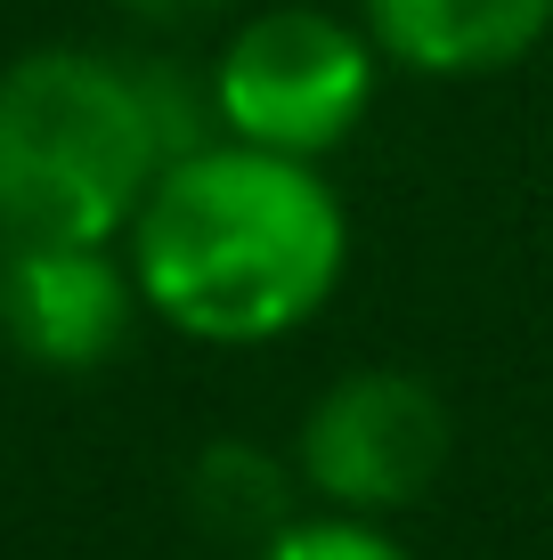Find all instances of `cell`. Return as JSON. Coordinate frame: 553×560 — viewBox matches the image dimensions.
<instances>
[{"label":"cell","mask_w":553,"mask_h":560,"mask_svg":"<svg viewBox=\"0 0 553 560\" xmlns=\"http://www.w3.org/2000/svg\"><path fill=\"white\" fill-rule=\"evenodd\" d=\"M123 260L147 317L212 350H253L334 301L350 220L318 163L212 139L155 171Z\"/></svg>","instance_id":"cell-1"},{"label":"cell","mask_w":553,"mask_h":560,"mask_svg":"<svg viewBox=\"0 0 553 560\" xmlns=\"http://www.w3.org/2000/svg\"><path fill=\"white\" fill-rule=\"evenodd\" d=\"M163 163L139 57L25 49L0 66V236L123 244Z\"/></svg>","instance_id":"cell-2"},{"label":"cell","mask_w":553,"mask_h":560,"mask_svg":"<svg viewBox=\"0 0 553 560\" xmlns=\"http://www.w3.org/2000/svg\"><path fill=\"white\" fill-rule=\"evenodd\" d=\"M383 49L367 25H342L326 9H261L228 33L212 57V114L220 139L318 163L367 122Z\"/></svg>","instance_id":"cell-3"},{"label":"cell","mask_w":553,"mask_h":560,"mask_svg":"<svg viewBox=\"0 0 553 560\" xmlns=\"http://www.w3.org/2000/svg\"><path fill=\"white\" fill-rule=\"evenodd\" d=\"M456 455V415L407 365H350L310 398L293 431V471L326 512L391 520L440 488Z\"/></svg>","instance_id":"cell-4"},{"label":"cell","mask_w":553,"mask_h":560,"mask_svg":"<svg viewBox=\"0 0 553 560\" xmlns=\"http://www.w3.org/2000/svg\"><path fill=\"white\" fill-rule=\"evenodd\" d=\"M139 325V284L114 244L0 236V350L49 374H99Z\"/></svg>","instance_id":"cell-5"},{"label":"cell","mask_w":553,"mask_h":560,"mask_svg":"<svg viewBox=\"0 0 553 560\" xmlns=\"http://www.w3.org/2000/svg\"><path fill=\"white\" fill-rule=\"evenodd\" d=\"M358 9H367V42L431 82L521 66L553 33V0H358Z\"/></svg>","instance_id":"cell-6"},{"label":"cell","mask_w":553,"mask_h":560,"mask_svg":"<svg viewBox=\"0 0 553 560\" xmlns=\"http://www.w3.org/2000/svg\"><path fill=\"white\" fill-rule=\"evenodd\" d=\"M187 504H196L204 536H220L237 552H261L269 536H285L301 520L293 512L301 471H293V455H269L253 439H212V447L187 463Z\"/></svg>","instance_id":"cell-7"},{"label":"cell","mask_w":553,"mask_h":560,"mask_svg":"<svg viewBox=\"0 0 553 560\" xmlns=\"http://www.w3.org/2000/svg\"><path fill=\"white\" fill-rule=\"evenodd\" d=\"M244 560H407V545L383 528V520H350V512H310L285 536H269Z\"/></svg>","instance_id":"cell-8"},{"label":"cell","mask_w":553,"mask_h":560,"mask_svg":"<svg viewBox=\"0 0 553 560\" xmlns=\"http://www.w3.org/2000/svg\"><path fill=\"white\" fill-rule=\"evenodd\" d=\"M228 0H123V16L130 25H147V33H187V25H204V16H220Z\"/></svg>","instance_id":"cell-9"}]
</instances>
